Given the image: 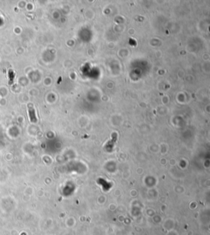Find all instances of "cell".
<instances>
[{
  "mask_svg": "<svg viewBox=\"0 0 210 235\" xmlns=\"http://www.w3.org/2000/svg\"><path fill=\"white\" fill-rule=\"evenodd\" d=\"M8 75H9V85H12L13 83V79H14V72H13V70H9Z\"/></svg>",
  "mask_w": 210,
  "mask_h": 235,
  "instance_id": "cell-2",
  "label": "cell"
},
{
  "mask_svg": "<svg viewBox=\"0 0 210 235\" xmlns=\"http://www.w3.org/2000/svg\"><path fill=\"white\" fill-rule=\"evenodd\" d=\"M28 111H29V116H30V119L32 123H36L37 118L36 115H35V110L34 109V106L32 104H29L28 105Z\"/></svg>",
  "mask_w": 210,
  "mask_h": 235,
  "instance_id": "cell-1",
  "label": "cell"
}]
</instances>
